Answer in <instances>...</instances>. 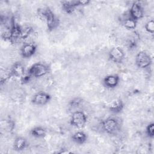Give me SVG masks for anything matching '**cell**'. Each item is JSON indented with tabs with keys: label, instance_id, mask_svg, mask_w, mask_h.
<instances>
[{
	"label": "cell",
	"instance_id": "cell-18",
	"mask_svg": "<svg viewBox=\"0 0 154 154\" xmlns=\"http://www.w3.org/2000/svg\"><path fill=\"white\" fill-rule=\"evenodd\" d=\"M145 29L147 32L153 34L154 33V21L153 20H150L146 22L144 26Z\"/></svg>",
	"mask_w": 154,
	"mask_h": 154
},
{
	"label": "cell",
	"instance_id": "cell-13",
	"mask_svg": "<svg viewBox=\"0 0 154 154\" xmlns=\"http://www.w3.org/2000/svg\"><path fill=\"white\" fill-rule=\"evenodd\" d=\"M124 108V104L123 101L120 99H117L112 101L109 106V109L110 111L114 113H119L122 111Z\"/></svg>",
	"mask_w": 154,
	"mask_h": 154
},
{
	"label": "cell",
	"instance_id": "cell-20",
	"mask_svg": "<svg viewBox=\"0 0 154 154\" xmlns=\"http://www.w3.org/2000/svg\"><path fill=\"white\" fill-rule=\"evenodd\" d=\"M146 134L149 138L154 137V123L153 122L149 123L146 128Z\"/></svg>",
	"mask_w": 154,
	"mask_h": 154
},
{
	"label": "cell",
	"instance_id": "cell-12",
	"mask_svg": "<svg viewBox=\"0 0 154 154\" xmlns=\"http://www.w3.org/2000/svg\"><path fill=\"white\" fill-rule=\"evenodd\" d=\"M61 2L63 10L69 14L72 13L78 6H79V1H64Z\"/></svg>",
	"mask_w": 154,
	"mask_h": 154
},
{
	"label": "cell",
	"instance_id": "cell-17",
	"mask_svg": "<svg viewBox=\"0 0 154 154\" xmlns=\"http://www.w3.org/2000/svg\"><path fill=\"white\" fill-rule=\"evenodd\" d=\"M137 21L135 20L132 18H131L130 16H129L127 18H125L123 21V25L128 29H135L137 26Z\"/></svg>",
	"mask_w": 154,
	"mask_h": 154
},
{
	"label": "cell",
	"instance_id": "cell-5",
	"mask_svg": "<svg viewBox=\"0 0 154 154\" xmlns=\"http://www.w3.org/2000/svg\"><path fill=\"white\" fill-rule=\"evenodd\" d=\"M135 63L138 67L146 69L151 65L152 58L150 55L145 51H140L136 55Z\"/></svg>",
	"mask_w": 154,
	"mask_h": 154
},
{
	"label": "cell",
	"instance_id": "cell-6",
	"mask_svg": "<svg viewBox=\"0 0 154 154\" xmlns=\"http://www.w3.org/2000/svg\"><path fill=\"white\" fill-rule=\"evenodd\" d=\"M49 94L45 91H38L34 94L31 99V102L36 105H45L51 100Z\"/></svg>",
	"mask_w": 154,
	"mask_h": 154
},
{
	"label": "cell",
	"instance_id": "cell-8",
	"mask_svg": "<svg viewBox=\"0 0 154 154\" xmlns=\"http://www.w3.org/2000/svg\"><path fill=\"white\" fill-rule=\"evenodd\" d=\"M109 59L114 62L120 63H122L125 58V53L123 49L120 47H114L109 52Z\"/></svg>",
	"mask_w": 154,
	"mask_h": 154
},
{
	"label": "cell",
	"instance_id": "cell-16",
	"mask_svg": "<svg viewBox=\"0 0 154 154\" xmlns=\"http://www.w3.org/2000/svg\"><path fill=\"white\" fill-rule=\"evenodd\" d=\"M31 135L35 138H43L46 135V129L42 126H36L33 128L30 131Z\"/></svg>",
	"mask_w": 154,
	"mask_h": 154
},
{
	"label": "cell",
	"instance_id": "cell-19",
	"mask_svg": "<svg viewBox=\"0 0 154 154\" xmlns=\"http://www.w3.org/2000/svg\"><path fill=\"white\" fill-rule=\"evenodd\" d=\"M82 102V99L79 97H76L73 99L69 103L70 107L72 108H75L78 107Z\"/></svg>",
	"mask_w": 154,
	"mask_h": 154
},
{
	"label": "cell",
	"instance_id": "cell-3",
	"mask_svg": "<svg viewBox=\"0 0 154 154\" xmlns=\"http://www.w3.org/2000/svg\"><path fill=\"white\" fill-rule=\"evenodd\" d=\"M49 69L47 65L41 63H37L31 66L28 70V73L32 77H42L49 73Z\"/></svg>",
	"mask_w": 154,
	"mask_h": 154
},
{
	"label": "cell",
	"instance_id": "cell-14",
	"mask_svg": "<svg viewBox=\"0 0 154 154\" xmlns=\"http://www.w3.org/2000/svg\"><path fill=\"white\" fill-rule=\"evenodd\" d=\"M27 147L26 140L22 137H17L13 144L14 149L16 151H21L24 150Z\"/></svg>",
	"mask_w": 154,
	"mask_h": 154
},
{
	"label": "cell",
	"instance_id": "cell-11",
	"mask_svg": "<svg viewBox=\"0 0 154 154\" xmlns=\"http://www.w3.org/2000/svg\"><path fill=\"white\" fill-rule=\"evenodd\" d=\"M25 75V69L20 62H16L12 66L10 70V75L16 78H21Z\"/></svg>",
	"mask_w": 154,
	"mask_h": 154
},
{
	"label": "cell",
	"instance_id": "cell-21",
	"mask_svg": "<svg viewBox=\"0 0 154 154\" xmlns=\"http://www.w3.org/2000/svg\"><path fill=\"white\" fill-rule=\"evenodd\" d=\"M79 5H86L89 4L90 1L89 0H81L79 1Z\"/></svg>",
	"mask_w": 154,
	"mask_h": 154
},
{
	"label": "cell",
	"instance_id": "cell-4",
	"mask_svg": "<svg viewBox=\"0 0 154 154\" xmlns=\"http://www.w3.org/2000/svg\"><path fill=\"white\" fill-rule=\"evenodd\" d=\"M102 128L106 133L108 134H114L119 131L120 125L117 119L109 117L102 122Z\"/></svg>",
	"mask_w": 154,
	"mask_h": 154
},
{
	"label": "cell",
	"instance_id": "cell-7",
	"mask_svg": "<svg viewBox=\"0 0 154 154\" xmlns=\"http://www.w3.org/2000/svg\"><path fill=\"white\" fill-rule=\"evenodd\" d=\"M129 16L136 21L142 19L144 16V11L138 2H134L131 6Z\"/></svg>",
	"mask_w": 154,
	"mask_h": 154
},
{
	"label": "cell",
	"instance_id": "cell-9",
	"mask_svg": "<svg viewBox=\"0 0 154 154\" xmlns=\"http://www.w3.org/2000/svg\"><path fill=\"white\" fill-rule=\"evenodd\" d=\"M37 46L34 43H27L24 44L20 49V54L24 58H29L35 53Z\"/></svg>",
	"mask_w": 154,
	"mask_h": 154
},
{
	"label": "cell",
	"instance_id": "cell-2",
	"mask_svg": "<svg viewBox=\"0 0 154 154\" xmlns=\"http://www.w3.org/2000/svg\"><path fill=\"white\" fill-rule=\"evenodd\" d=\"M70 123L73 126L81 129L85 126L87 123V116L83 111H74L71 116Z\"/></svg>",
	"mask_w": 154,
	"mask_h": 154
},
{
	"label": "cell",
	"instance_id": "cell-1",
	"mask_svg": "<svg viewBox=\"0 0 154 154\" xmlns=\"http://www.w3.org/2000/svg\"><path fill=\"white\" fill-rule=\"evenodd\" d=\"M40 14L45 20L48 29L51 31L54 29L58 25V20L52 10L46 7L40 10Z\"/></svg>",
	"mask_w": 154,
	"mask_h": 154
},
{
	"label": "cell",
	"instance_id": "cell-15",
	"mask_svg": "<svg viewBox=\"0 0 154 154\" xmlns=\"http://www.w3.org/2000/svg\"><path fill=\"white\" fill-rule=\"evenodd\" d=\"M72 139L75 143L79 144H82L86 142L87 135L83 131H78L72 135Z\"/></svg>",
	"mask_w": 154,
	"mask_h": 154
},
{
	"label": "cell",
	"instance_id": "cell-10",
	"mask_svg": "<svg viewBox=\"0 0 154 154\" xmlns=\"http://www.w3.org/2000/svg\"><path fill=\"white\" fill-rule=\"evenodd\" d=\"M120 81V77L117 75H109L105 76L103 80L104 85L109 88L116 87Z\"/></svg>",
	"mask_w": 154,
	"mask_h": 154
}]
</instances>
